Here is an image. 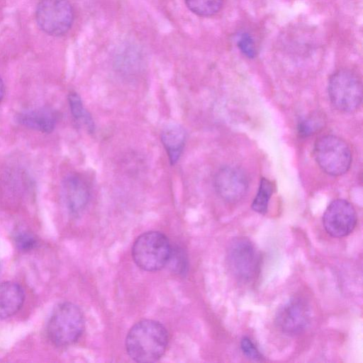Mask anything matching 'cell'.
<instances>
[{
	"instance_id": "obj_17",
	"label": "cell",
	"mask_w": 363,
	"mask_h": 363,
	"mask_svg": "<svg viewBox=\"0 0 363 363\" xmlns=\"http://www.w3.org/2000/svg\"><path fill=\"white\" fill-rule=\"evenodd\" d=\"M273 192L272 183L266 178H262L252 208L258 213L264 214L267 211L268 204Z\"/></svg>"
},
{
	"instance_id": "obj_1",
	"label": "cell",
	"mask_w": 363,
	"mask_h": 363,
	"mask_svg": "<svg viewBox=\"0 0 363 363\" xmlns=\"http://www.w3.org/2000/svg\"><path fill=\"white\" fill-rule=\"evenodd\" d=\"M168 340V333L162 324L154 320H142L127 334L126 352L137 362H154L165 352Z\"/></svg>"
},
{
	"instance_id": "obj_4",
	"label": "cell",
	"mask_w": 363,
	"mask_h": 363,
	"mask_svg": "<svg viewBox=\"0 0 363 363\" xmlns=\"http://www.w3.org/2000/svg\"><path fill=\"white\" fill-rule=\"evenodd\" d=\"M314 155L320 167L332 176L346 173L352 162V154L348 145L335 135L320 137L315 144Z\"/></svg>"
},
{
	"instance_id": "obj_13",
	"label": "cell",
	"mask_w": 363,
	"mask_h": 363,
	"mask_svg": "<svg viewBox=\"0 0 363 363\" xmlns=\"http://www.w3.org/2000/svg\"><path fill=\"white\" fill-rule=\"evenodd\" d=\"M25 298L23 289L17 283L6 281L0 284V319L16 314Z\"/></svg>"
},
{
	"instance_id": "obj_8",
	"label": "cell",
	"mask_w": 363,
	"mask_h": 363,
	"mask_svg": "<svg viewBox=\"0 0 363 363\" xmlns=\"http://www.w3.org/2000/svg\"><path fill=\"white\" fill-rule=\"evenodd\" d=\"M310 306L303 298L294 296L278 309L275 325L284 334L296 335L303 333L310 324Z\"/></svg>"
},
{
	"instance_id": "obj_19",
	"label": "cell",
	"mask_w": 363,
	"mask_h": 363,
	"mask_svg": "<svg viewBox=\"0 0 363 363\" xmlns=\"http://www.w3.org/2000/svg\"><path fill=\"white\" fill-rule=\"evenodd\" d=\"M13 240L16 247L23 252H28L37 247L38 240L34 234L27 230H18Z\"/></svg>"
},
{
	"instance_id": "obj_3",
	"label": "cell",
	"mask_w": 363,
	"mask_h": 363,
	"mask_svg": "<svg viewBox=\"0 0 363 363\" xmlns=\"http://www.w3.org/2000/svg\"><path fill=\"white\" fill-rule=\"evenodd\" d=\"M172 245L165 235L149 231L140 235L135 241L132 255L138 267L155 272L167 265Z\"/></svg>"
},
{
	"instance_id": "obj_18",
	"label": "cell",
	"mask_w": 363,
	"mask_h": 363,
	"mask_svg": "<svg viewBox=\"0 0 363 363\" xmlns=\"http://www.w3.org/2000/svg\"><path fill=\"white\" fill-rule=\"evenodd\" d=\"M168 264L170 269L174 273L184 274L188 268V259L182 248L178 246L172 247L170 252Z\"/></svg>"
},
{
	"instance_id": "obj_5",
	"label": "cell",
	"mask_w": 363,
	"mask_h": 363,
	"mask_svg": "<svg viewBox=\"0 0 363 363\" xmlns=\"http://www.w3.org/2000/svg\"><path fill=\"white\" fill-rule=\"evenodd\" d=\"M328 95L332 104L339 111L352 112L362 100V85L353 72L341 69L335 72L328 81Z\"/></svg>"
},
{
	"instance_id": "obj_7",
	"label": "cell",
	"mask_w": 363,
	"mask_h": 363,
	"mask_svg": "<svg viewBox=\"0 0 363 363\" xmlns=\"http://www.w3.org/2000/svg\"><path fill=\"white\" fill-rule=\"evenodd\" d=\"M35 19L43 32L59 36L72 27L74 11L68 0H40L36 7Z\"/></svg>"
},
{
	"instance_id": "obj_16",
	"label": "cell",
	"mask_w": 363,
	"mask_h": 363,
	"mask_svg": "<svg viewBox=\"0 0 363 363\" xmlns=\"http://www.w3.org/2000/svg\"><path fill=\"white\" fill-rule=\"evenodd\" d=\"M223 0H184L186 7L199 16H211L219 11Z\"/></svg>"
},
{
	"instance_id": "obj_22",
	"label": "cell",
	"mask_w": 363,
	"mask_h": 363,
	"mask_svg": "<svg viewBox=\"0 0 363 363\" xmlns=\"http://www.w3.org/2000/svg\"><path fill=\"white\" fill-rule=\"evenodd\" d=\"M318 124L315 119L309 118L301 122L298 125V132L302 135H308L317 129Z\"/></svg>"
},
{
	"instance_id": "obj_15",
	"label": "cell",
	"mask_w": 363,
	"mask_h": 363,
	"mask_svg": "<svg viewBox=\"0 0 363 363\" xmlns=\"http://www.w3.org/2000/svg\"><path fill=\"white\" fill-rule=\"evenodd\" d=\"M68 102L75 121L83 123L87 130L92 133L94 131V123L90 113L84 108L80 96L76 92H71L68 96Z\"/></svg>"
},
{
	"instance_id": "obj_20",
	"label": "cell",
	"mask_w": 363,
	"mask_h": 363,
	"mask_svg": "<svg viewBox=\"0 0 363 363\" xmlns=\"http://www.w3.org/2000/svg\"><path fill=\"white\" fill-rule=\"evenodd\" d=\"M237 45L240 50L249 58H254L257 55V49L255 41L248 33H242L240 35Z\"/></svg>"
},
{
	"instance_id": "obj_21",
	"label": "cell",
	"mask_w": 363,
	"mask_h": 363,
	"mask_svg": "<svg viewBox=\"0 0 363 363\" xmlns=\"http://www.w3.org/2000/svg\"><path fill=\"white\" fill-rule=\"evenodd\" d=\"M240 349L242 353L249 359L259 361L263 357L259 350L248 337H244L240 341Z\"/></svg>"
},
{
	"instance_id": "obj_9",
	"label": "cell",
	"mask_w": 363,
	"mask_h": 363,
	"mask_svg": "<svg viewBox=\"0 0 363 363\" xmlns=\"http://www.w3.org/2000/svg\"><path fill=\"white\" fill-rule=\"evenodd\" d=\"M357 222L353 206L345 199L333 201L323 216V227L330 236L342 238L350 234Z\"/></svg>"
},
{
	"instance_id": "obj_23",
	"label": "cell",
	"mask_w": 363,
	"mask_h": 363,
	"mask_svg": "<svg viewBox=\"0 0 363 363\" xmlns=\"http://www.w3.org/2000/svg\"><path fill=\"white\" fill-rule=\"evenodd\" d=\"M4 92H5L4 84V82L1 79V78L0 77V103L1 102V101L4 98Z\"/></svg>"
},
{
	"instance_id": "obj_10",
	"label": "cell",
	"mask_w": 363,
	"mask_h": 363,
	"mask_svg": "<svg viewBox=\"0 0 363 363\" xmlns=\"http://www.w3.org/2000/svg\"><path fill=\"white\" fill-rule=\"evenodd\" d=\"M214 186L218 195L225 201L235 203L241 200L248 189V179L239 168L225 166L215 175Z\"/></svg>"
},
{
	"instance_id": "obj_6",
	"label": "cell",
	"mask_w": 363,
	"mask_h": 363,
	"mask_svg": "<svg viewBox=\"0 0 363 363\" xmlns=\"http://www.w3.org/2000/svg\"><path fill=\"white\" fill-rule=\"evenodd\" d=\"M227 262L234 277L247 283L257 276L260 257L250 240L245 237H237L228 246Z\"/></svg>"
},
{
	"instance_id": "obj_12",
	"label": "cell",
	"mask_w": 363,
	"mask_h": 363,
	"mask_svg": "<svg viewBox=\"0 0 363 363\" xmlns=\"http://www.w3.org/2000/svg\"><path fill=\"white\" fill-rule=\"evenodd\" d=\"M17 121L29 128L50 133L54 130L57 123V115L49 108H38L20 113Z\"/></svg>"
},
{
	"instance_id": "obj_2",
	"label": "cell",
	"mask_w": 363,
	"mask_h": 363,
	"mask_svg": "<svg viewBox=\"0 0 363 363\" xmlns=\"http://www.w3.org/2000/svg\"><path fill=\"white\" fill-rule=\"evenodd\" d=\"M84 329V318L80 308L70 302L58 304L47 323L49 340L55 345L68 346L81 337Z\"/></svg>"
},
{
	"instance_id": "obj_14",
	"label": "cell",
	"mask_w": 363,
	"mask_h": 363,
	"mask_svg": "<svg viewBox=\"0 0 363 363\" xmlns=\"http://www.w3.org/2000/svg\"><path fill=\"white\" fill-rule=\"evenodd\" d=\"M186 140V133L184 128L177 123H169L162 129L161 141L165 148L169 162L175 164L179 160Z\"/></svg>"
},
{
	"instance_id": "obj_11",
	"label": "cell",
	"mask_w": 363,
	"mask_h": 363,
	"mask_svg": "<svg viewBox=\"0 0 363 363\" xmlns=\"http://www.w3.org/2000/svg\"><path fill=\"white\" fill-rule=\"evenodd\" d=\"M62 194L67 208L75 216L84 210L91 195L86 182L76 174L69 175L64 179Z\"/></svg>"
}]
</instances>
